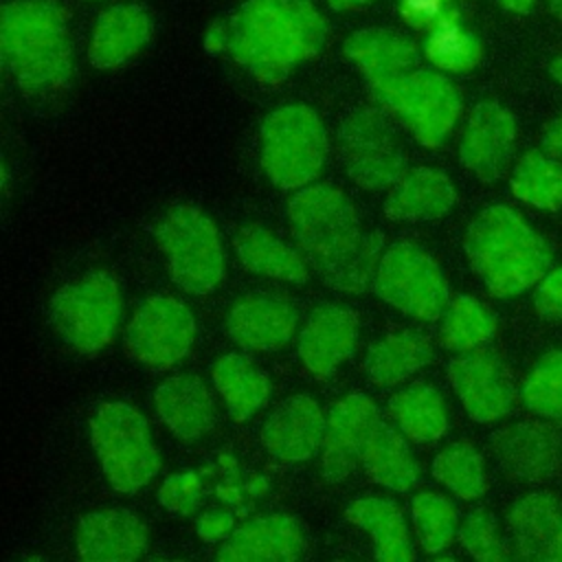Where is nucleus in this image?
<instances>
[{
	"mask_svg": "<svg viewBox=\"0 0 562 562\" xmlns=\"http://www.w3.org/2000/svg\"><path fill=\"white\" fill-rule=\"evenodd\" d=\"M171 279L189 294L215 290L224 277V252L215 224L200 209L178 204L154 226Z\"/></svg>",
	"mask_w": 562,
	"mask_h": 562,
	"instance_id": "7",
	"label": "nucleus"
},
{
	"mask_svg": "<svg viewBox=\"0 0 562 562\" xmlns=\"http://www.w3.org/2000/svg\"><path fill=\"white\" fill-rule=\"evenodd\" d=\"M0 50L22 90H59L72 72L64 9L55 0L9 2L0 20Z\"/></svg>",
	"mask_w": 562,
	"mask_h": 562,
	"instance_id": "4",
	"label": "nucleus"
},
{
	"mask_svg": "<svg viewBox=\"0 0 562 562\" xmlns=\"http://www.w3.org/2000/svg\"><path fill=\"white\" fill-rule=\"evenodd\" d=\"M512 553L529 562H562V505L544 492L518 498L507 514Z\"/></svg>",
	"mask_w": 562,
	"mask_h": 562,
	"instance_id": "17",
	"label": "nucleus"
},
{
	"mask_svg": "<svg viewBox=\"0 0 562 562\" xmlns=\"http://www.w3.org/2000/svg\"><path fill=\"white\" fill-rule=\"evenodd\" d=\"M288 220L299 250L329 288L362 292L375 277L382 235L362 231L353 202L340 189L314 184L299 191L288 204Z\"/></svg>",
	"mask_w": 562,
	"mask_h": 562,
	"instance_id": "1",
	"label": "nucleus"
},
{
	"mask_svg": "<svg viewBox=\"0 0 562 562\" xmlns=\"http://www.w3.org/2000/svg\"><path fill=\"white\" fill-rule=\"evenodd\" d=\"M457 200V191L446 173L417 167L406 171L384 202V215L393 222H417L443 217Z\"/></svg>",
	"mask_w": 562,
	"mask_h": 562,
	"instance_id": "24",
	"label": "nucleus"
},
{
	"mask_svg": "<svg viewBox=\"0 0 562 562\" xmlns=\"http://www.w3.org/2000/svg\"><path fill=\"white\" fill-rule=\"evenodd\" d=\"M303 551V531L292 516L268 514L235 529L220 547L224 562H290Z\"/></svg>",
	"mask_w": 562,
	"mask_h": 562,
	"instance_id": "20",
	"label": "nucleus"
},
{
	"mask_svg": "<svg viewBox=\"0 0 562 562\" xmlns=\"http://www.w3.org/2000/svg\"><path fill=\"white\" fill-rule=\"evenodd\" d=\"M92 446L101 468L116 492L132 494L147 485L160 470L147 419L130 404L108 402L90 422Z\"/></svg>",
	"mask_w": 562,
	"mask_h": 562,
	"instance_id": "6",
	"label": "nucleus"
},
{
	"mask_svg": "<svg viewBox=\"0 0 562 562\" xmlns=\"http://www.w3.org/2000/svg\"><path fill=\"white\" fill-rule=\"evenodd\" d=\"M413 525L424 551L439 553L454 540L457 509L446 496L422 492L413 498Z\"/></svg>",
	"mask_w": 562,
	"mask_h": 562,
	"instance_id": "38",
	"label": "nucleus"
},
{
	"mask_svg": "<svg viewBox=\"0 0 562 562\" xmlns=\"http://www.w3.org/2000/svg\"><path fill=\"white\" fill-rule=\"evenodd\" d=\"M233 246L239 263L250 272L292 283H305L310 277L307 261L263 226H241L233 239Z\"/></svg>",
	"mask_w": 562,
	"mask_h": 562,
	"instance_id": "26",
	"label": "nucleus"
},
{
	"mask_svg": "<svg viewBox=\"0 0 562 562\" xmlns=\"http://www.w3.org/2000/svg\"><path fill=\"white\" fill-rule=\"evenodd\" d=\"M327 2L338 11H349V9H360L373 0H327Z\"/></svg>",
	"mask_w": 562,
	"mask_h": 562,
	"instance_id": "47",
	"label": "nucleus"
},
{
	"mask_svg": "<svg viewBox=\"0 0 562 562\" xmlns=\"http://www.w3.org/2000/svg\"><path fill=\"white\" fill-rule=\"evenodd\" d=\"M516 121L496 101H481L468 116L459 143L461 165L479 180H498L516 149Z\"/></svg>",
	"mask_w": 562,
	"mask_h": 562,
	"instance_id": "15",
	"label": "nucleus"
},
{
	"mask_svg": "<svg viewBox=\"0 0 562 562\" xmlns=\"http://www.w3.org/2000/svg\"><path fill=\"white\" fill-rule=\"evenodd\" d=\"M373 288L382 301L422 321H437L450 305L443 272L430 255L408 241L382 252Z\"/></svg>",
	"mask_w": 562,
	"mask_h": 562,
	"instance_id": "10",
	"label": "nucleus"
},
{
	"mask_svg": "<svg viewBox=\"0 0 562 562\" xmlns=\"http://www.w3.org/2000/svg\"><path fill=\"white\" fill-rule=\"evenodd\" d=\"M549 72H551V77L562 86V55H558L555 59H551Z\"/></svg>",
	"mask_w": 562,
	"mask_h": 562,
	"instance_id": "48",
	"label": "nucleus"
},
{
	"mask_svg": "<svg viewBox=\"0 0 562 562\" xmlns=\"http://www.w3.org/2000/svg\"><path fill=\"white\" fill-rule=\"evenodd\" d=\"M151 22L145 9L136 4H119L103 11L94 24L90 40V61L101 68H114L134 57L149 40Z\"/></svg>",
	"mask_w": 562,
	"mask_h": 562,
	"instance_id": "25",
	"label": "nucleus"
},
{
	"mask_svg": "<svg viewBox=\"0 0 562 562\" xmlns=\"http://www.w3.org/2000/svg\"><path fill=\"white\" fill-rule=\"evenodd\" d=\"M520 397L536 417L562 424V349H551L533 362Z\"/></svg>",
	"mask_w": 562,
	"mask_h": 562,
	"instance_id": "37",
	"label": "nucleus"
},
{
	"mask_svg": "<svg viewBox=\"0 0 562 562\" xmlns=\"http://www.w3.org/2000/svg\"><path fill=\"white\" fill-rule=\"evenodd\" d=\"M542 147L549 156L562 158V116L553 119L542 132Z\"/></svg>",
	"mask_w": 562,
	"mask_h": 562,
	"instance_id": "44",
	"label": "nucleus"
},
{
	"mask_svg": "<svg viewBox=\"0 0 562 562\" xmlns=\"http://www.w3.org/2000/svg\"><path fill=\"white\" fill-rule=\"evenodd\" d=\"M345 55L360 68L369 83L417 66V48L386 29H362L345 42Z\"/></svg>",
	"mask_w": 562,
	"mask_h": 562,
	"instance_id": "27",
	"label": "nucleus"
},
{
	"mask_svg": "<svg viewBox=\"0 0 562 562\" xmlns=\"http://www.w3.org/2000/svg\"><path fill=\"white\" fill-rule=\"evenodd\" d=\"M512 193L536 209H562V162L547 151H527L512 171Z\"/></svg>",
	"mask_w": 562,
	"mask_h": 562,
	"instance_id": "33",
	"label": "nucleus"
},
{
	"mask_svg": "<svg viewBox=\"0 0 562 562\" xmlns=\"http://www.w3.org/2000/svg\"><path fill=\"white\" fill-rule=\"evenodd\" d=\"M160 505L178 516H189L202 501V481L198 472H182L165 479L158 490Z\"/></svg>",
	"mask_w": 562,
	"mask_h": 562,
	"instance_id": "40",
	"label": "nucleus"
},
{
	"mask_svg": "<svg viewBox=\"0 0 562 562\" xmlns=\"http://www.w3.org/2000/svg\"><path fill=\"white\" fill-rule=\"evenodd\" d=\"M547 7L555 18L562 20V0H547Z\"/></svg>",
	"mask_w": 562,
	"mask_h": 562,
	"instance_id": "49",
	"label": "nucleus"
},
{
	"mask_svg": "<svg viewBox=\"0 0 562 562\" xmlns=\"http://www.w3.org/2000/svg\"><path fill=\"white\" fill-rule=\"evenodd\" d=\"M233 527V516L228 512H206L198 520V533L204 540H220L224 538Z\"/></svg>",
	"mask_w": 562,
	"mask_h": 562,
	"instance_id": "43",
	"label": "nucleus"
},
{
	"mask_svg": "<svg viewBox=\"0 0 562 562\" xmlns=\"http://www.w3.org/2000/svg\"><path fill=\"white\" fill-rule=\"evenodd\" d=\"M195 336V321L184 303L149 296L125 327V351L136 362L169 367L182 360Z\"/></svg>",
	"mask_w": 562,
	"mask_h": 562,
	"instance_id": "12",
	"label": "nucleus"
},
{
	"mask_svg": "<svg viewBox=\"0 0 562 562\" xmlns=\"http://www.w3.org/2000/svg\"><path fill=\"white\" fill-rule=\"evenodd\" d=\"M325 435V415L307 395L283 400L261 428L266 450L283 461H305L321 448Z\"/></svg>",
	"mask_w": 562,
	"mask_h": 562,
	"instance_id": "19",
	"label": "nucleus"
},
{
	"mask_svg": "<svg viewBox=\"0 0 562 562\" xmlns=\"http://www.w3.org/2000/svg\"><path fill=\"white\" fill-rule=\"evenodd\" d=\"M371 90L424 147H439L461 114L457 88L443 75L417 66L371 83Z\"/></svg>",
	"mask_w": 562,
	"mask_h": 562,
	"instance_id": "8",
	"label": "nucleus"
},
{
	"mask_svg": "<svg viewBox=\"0 0 562 562\" xmlns=\"http://www.w3.org/2000/svg\"><path fill=\"white\" fill-rule=\"evenodd\" d=\"M380 424L378 406L362 393H351L338 400L325 415L323 435V474L329 483L347 479L362 461L369 437Z\"/></svg>",
	"mask_w": 562,
	"mask_h": 562,
	"instance_id": "16",
	"label": "nucleus"
},
{
	"mask_svg": "<svg viewBox=\"0 0 562 562\" xmlns=\"http://www.w3.org/2000/svg\"><path fill=\"white\" fill-rule=\"evenodd\" d=\"M533 307L542 318L562 323V268L549 270L536 283Z\"/></svg>",
	"mask_w": 562,
	"mask_h": 562,
	"instance_id": "41",
	"label": "nucleus"
},
{
	"mask_svg": "<svg viewBox=\"0 0 562 562\" xmlns=\"http://www.w3.org/2000/svg\"><path fill=\"white\" fill-rule=\"evenodd\" d=\"M463 248L472 270L498 299L533 288L551 266L547 241L509 206L483 209L468 226Z\"/></svg>",
	"mask_w": 562,
	"mask_h": 562,
	"instance_id": "3",
	"label": "nucleus"
},
{
	"mask_svg": "<svg viewBox=\"0 0 562 562\" xmlns=\"http://www.w3.org/2000/svg\"><path fill=\"white\" fill-rule=\"evenodd\" d=\"M454 11L448 0H402V15L415 29L432 31Z\"/></svg>",
	"mask_w": 562,
	"mask_h": 562,
	"instance_id": "42",
	"label": "nucleus"
},
{
	"mask_svg": "<svg viewBox=\"0 0 562 562\" xmlns=\"http://www.w3.org/2000/svg\"><path fill=\"white\" fill-rule=\"evenodd\" d=\"M496 331L494 314L474 296L459 294L450 301L443 323L441 342L452 351H472L485 345Z\"/></svg>",
	"mask_w": 562,
	"mask_h": 562,
	"instance_id": "34",
	"label": "nucleus"
},
{
	"mask_svg": "<svg viewBox=\"0 0 562 562\" xmlns=\"http://www.w3.org/2000/svg\"><path fill=\"white\" fill-rule=\"evenodd\" d=\"M50 318L59 336L81 353H94L112 342L121 296L116 281L105 272H90L59 288L50 301Z\"/></svg>",
	"mask_w": 562,
	"mask_h": 562,
	"instance_id": "9",
	"label": "nucleus"
},
{
	"mask_svg": "<svg viewBox=\"0 0 562 562\" xmlns=\"http://www.w3.org/2000/svg\"><path fill=\"white\" fill-rule=\"evenodd\" d=\"M448 380L465 413L479 424L505 417L516 402V389L507 367L494 353L481 349L452 358L448 362Z\"/></svg>",
	"mask_w": 562,
	"mask_h": 562,
	"instance_id": "13",
	"label": "nucleus"
},
{
	"mask_svg": "<svg viewBox=\"0 0 562 562\" xmlns=\"http://www.w3.org/2000/svg\"><path fill=\"white\" fill-rule=\"evenodd\" d=\"M325 20L310 0H248L228 24V50L266 83L318 53Z\"/></svg>",
	"mask_w": 562,
	"mask_h": 562,
	"instance_id": "2",
	"label": "nucleus"
},
{
	"mask_svg": "<svg viewBox=\"0 0 562 562\" xmlns=\"http://www.w3.org/2000/svg\"><path fill=\"white\" fill-rule=\"evenodd\" d=\"M492 454L501 470L522 483H544L562 472V437L547 424L518 422L492 435Z\"/></svg>",
	"mask_w": 562,
	"mask_h": 562,
	"instance_id": "14",
	"label": "nucleus"
},
{
	"mask_svg": "<svg viewBox=\"0 0 562 562\" xmlns=\"http://www.w3.org/2000/svg\"><path fill=\"white\" fill-rule=\"evenodd\" d=\"M432 360L428 338L417 331H395L378 340L367 358L364 373L378 386H393Z\"/></svg>",
	"mask_w": 562,
	"mask_h": 562,
	"instance_id": "28",
	"label": "nucleus"
},
{
	"mask_svg": "<svg viewBox=\"0 0 562 562\" xmlns=\"http://www.w3.org/2000/svg\"><path fill=\"white\" fill-rule=\"evenodd\" d=\"M362 465L371 481L393 492H408L419 476V468L404 443V437L382 422L367 441Z\"/></svg>",
	"mask_w": 562,
	"mask_h": 562,
	"instance_id": "31",
	"label": "nucleus"
},
{
	"mask_svg": "<svg viewBox=\"0 0 562 562\" xmlns=\"http://www.w3.org/2000/svg\"><path fill=\"white\" fill-rule=\"evenodd\" d=\"M536 0H498V4L512 13H527Z\"/></svg>",
	"mask_w": 562,
	"mask_h": 562,
	"instance_id": "46",
	"label": "nucleus"
},
{
	"mask_svg": "<svg viewBox=\"0 0 562 562\" xmlns=\"http://www.w3.org/2000/svg\"><path fill=\"white\" fill-rule=\"evenodd\" d=\"M338 154L351 180L364 189L393 187L406 173V151L393 125L371 108L347 114L338 127Z\"/></svg>",
	"mask_w": 562,
	"mask_h": 562,
	"instance_id": "11",
	"label": "nucleus"
},
{
	"mask_svg": "<svg viewBox=\"0 0 562 562\" xmlns=\"http://www.w3.org/2000/svg\"><path fill=\"white\" fill-rule=\"evenodd\" d=\"M432 474L463 501H474L487 490L485 461L470 443H454L441 450L432 461Z\"/></svg>",
	"mask_w": 562,
	"mask_h": 562,
	"instance_id": "36",
	"label": "nucleus"
},
{
	"mask_svg": "<svg viewBox=\"0 0 562 562\" xmlns=\"http://www.w3.org/2000/svg\"><path fill=\"white\" fill-rule=\"evenodd\" d=\"M296 327V312L277 296L250 294L239 299L226 318L231 338L252 351H274L283 347Z\"/></svg>",
	"mask_w": 562,
	"mask_h": 562,
	"instance_id": "21",
	"label": "nucleus"
},
{
	"mask_svg": "<svg viewBox=\"0 0 562 562\" xmlns=\"http://www.w3.org/2000/svg\"><path fill=\"white\" fill-rule=\"evenodd\" d=\"M327 158V134L321 116L301 103L270 112L261 125V167L281 189L314 180Z\"/></svg>",
	"mask_w": 562,
	"mask_h": 562,
	"instance_id": "5",
	"label": "nucleus"
},
{
	"mask_svg": "<svg viewBox=\"0 0 562 562\" xmlns=\"http://www.w3.org/2000/svg\"><path fill=\"white\" fill-rule=\"evenodd\" d=\"M213 382L235 422L248 419L270 395L268 378L239 353H226L215 360Z\"/></svg>",
	"mask_w": 562,
	"mask_h": 562,
	"instance_id": "32",
	"label": "nucleus"
},
{
	"mask_svg": "<svg viewBox=\"0 0 562 562\" xmlns=\"http://www.w3.org/2000/svg\"><path fill=\"white\" fill-rule=\"evenodd\" d=\"M356 336V312L340 305H321L310 314L299 336V358L310 375L323 380L351 353Z\"/></svg>",
	"mask_w": 562,
	"mask_h": 562,
	"instance_id": "18",
	"label": "nucleus"
},
{
	"mask_svg": "<svg viewBox=\"0 0 562 562\" xmlns=\"http://www.w3.org/2000/svg\"><path fill=\"white\" fill-rule=\"evenodd\" d=\"M424 53L439 70L468 72L481 61L483 48L481 42L459 24V13L454 11L430 31Z\"/></svg>",
	"mask_w": 562,
	"mask_h": 562,
	"instance_id": "35",
	"label": "nucleus"
},
{
	"mask_svg": "<svg viewBox=\"0 0 562 562\" xmlns=\"http://www.w3.org/2000/svg\"><path fill=\"white\" fill-rule=\"evenodd\" d=\"M147 547L145 522L121 509L92 512L77 527V549L88 562H130Z\"/></svg>",
	"mask_w": 562,
	"mask_h": 562,
	"instance_id": "22",
	"label": "nucleus"
},
{
	"mask_svg": "<svg viewBox=\"0 0 562 562\" xmlns=\"http://www.w3.org/2000/svg\"><path fill=\"white\" fill-rule=\"evenodd\" d=\"M154 404L165 426L182 441L200 439L215 422L213 400L198 375L165 380L154 393Z\"/></svg>",
	"mask_w": 562,
	"mask_h": 562,
	"instance_id": "23",
	"label": "nucleus"
},
{
	"mask_svg": "<svg viewBox=\"0 0 562 562\" xmlns=\"http://www.w3.org/2000/svg\"><path fill=\"white\" fill-rule=\"evenodd\" d=\"M389 411L404 437L415 443H432L448 430V411L441 395L424 382H415L391 397Z\"/></svg>",
	"mask_w": 562,
	"mask_h": 562,
	"instance_id": "30",
	"label": "nucleus"
},
{
	"mask_svg": "<svg viewBox=\"0 0 562 562\" xmlns=\"http://www.w3.org/2000/svg\"><path fill=\"white\" fill-rule=\"evenodd\" d=\"M226 42H228V29H224V24H220V22L213 24L209 35H206V48L217 53V50H222L226 46Z\"/></svg>",
	"mask_w": 562,
	"mask_h": 562,
	"instance_id": "45",
	"label": "nucleus"
},
{
	"mask_svg": "<svg viewBox=\"0 0 562 562\" xmlns=\"http://www.w3.org/2000/svg\"><path fill=\"white\" fill-rule=\"evenodd\" d=\"M459 542L472 558L481 562H501L512 555L509 547L498 536L494 516L485 509H476L465 516L459 527Z\"/></svg>",
	"mask_w": 562,
	"mask_h": 562,
	"instance_id": "39",
	"label": "nucleus"
},
{
	"mask_svg": "<svg viewBox=\"0 0 562 562\" xmlns=\"http://www.w3.org/2000/svg\"><path fill=\"white\" fill-rule=\"evenodd\" d=\"M347 518L373 538L375 558L382 562H408L415 558L402 512L384 498H358L347 507Z\"/></svg>",
	"mask_w": 562,
	"mask_h": 562,
	"instance_id": "29",
	"label": "nucleus"
}]
</instances>
